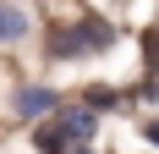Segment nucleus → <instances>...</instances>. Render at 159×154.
I'll list each match as a JSON object with an SVG mask.
<instances>
[{
	"instance_id": "f257e3e1",
	"label": "nucleus",
	"mask_w": 159,
	"mask_h": 154,
	"mask_svg": "<svg viewBox=\"0 0 159 154\" xmlns=\"http://www.w3.org/2000/svg\"><path fill=\"white\" fill-rule=\"evenodd\" d=\"M115 39V28L104 22V17H82V22H71V28H61L55 39H49V55H61V61H71V55H88V50H104Z\"/></svg>"
},
{
	"instance_id": "f03ea898",
	"label": "nucleus",
	"mask_w": 159,
	"mask_h": 154,
	"mask_svg": "<svg viewBox=\"0 0 159 154\" xmlns=\"http://www.w3.org/2000/svg\"><path fill=\"white\" fill-rule=\"evenodd\" d=\"M39 149H44V154H71V149H77V143H71V132H66V121H61V116L39 127Z\"/></svg>"
},
{
	"instance_id": "7ed1b4c3",
	"label": "nucleus",
	"mask_w": 159,
	"mask_h": 154,
	"mask_svg": "<svg viewBox=\"0 0 159 154\" xmlns=\"http://www.w3.org/2000/svg\"><path fill=\"white\" fill-rule=\"evenodd\" d=\"M49 105H55L49 88H22V94H16V116H28V121H33V116H49Z\"/></svg>"
},
{
	"instance_id": "20e7f679",
	"label": "nucleus",
	"mask_w": 159,
	"mask_h": 154,
	"mask_svg": "<svg viewBox=\"0 0 159 154\" xmlns=\"http://www.w3.org/2000/svg\"><path fill=\"white\" fill-rule=\"evenodd\" d=\"M6 39H22V11H11V6H0V44Z\"/></svg>"
},
{
	"instance_id": "39448f33",
	"label": "nucleus",
	"mask_w": 159,
	"mask_h": 154,
	"mask_svg": "<svg viewBox=\"0 0 159 154\" xmlns=\"http://www.w3.org/2000/svg\"><path fill=\"white\" fill-rule=\"evenodd\" d=\"M143 50H148V72H159V33H148V44H143Z\"/></svg>"
},
{
	"instance_id": "423d86ee",
	"label": "nucleus",
	"mask_w": 159,
	"mask_h": 154,
	"mask_svg": "<svg viewBox=\"0 0 159 154\" xmlns=\"http://www.w3.org/2000/svg\"><path fill=\"white\" fill-rule=\"evenodd\" d=\"M148 143H154V149H159V121H148Z\"/></svg>"
}]
</instances>
